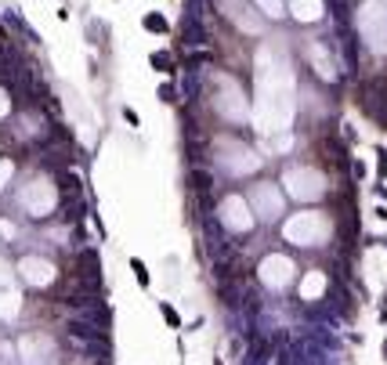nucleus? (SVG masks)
<instances>
[{"label":"nucleus","mask_w":387,"mask_h":365,"mask_svg":"<svg viewBox=\"0 0 387 365\" xmlns=\"http://www.w3.org/2000/svg\"><path fill=\"white\" fill-rule=\"evenodd\" d=\"M160 98H163V101H174V87L163 84V87H160Z\"/></svg>","instance_id":"obj_3"},{"label":"nucleus","mask_w":387,"mask_h":365,"mask_svg":"<svg viewBox=\"0 0 387 365\" xmlns=\"http://www.w3.org/2000/svg\"><path fill=\"white\" fill-rule=\"evenodd\" d=\"M145 29H152V33H167V22H163V15H145Z\"/></svg>","instance_id":"obj_1"},{"label":"nucleus","mask_w":387,"mask_h":365,"mask_svg":"<svg viewBox=\"0 0 387 365\" xmlns=\"http://www.w3.org/2000/svg\"><path fill=\"white\" fill-rule=\"evenodd\" d=\"M152 65H156V69H174L170 55H152Z\"/></svg>","instance_id":"obj_2"},{"label":"nucleus","mask_w":387,"mask_h":365,"mask_svg":"<svg viewBox=\"0 0 387 365\" xmlns=\"http://www.w3.org/2000/svg\"><path fill=\"white\" fill-rule=\"evenodd\" d=\"M351 174H355V177H362V174H366V167L358 163V159H351Z\"/></svg>","instance_id":"obj_4"}]
</instances>
